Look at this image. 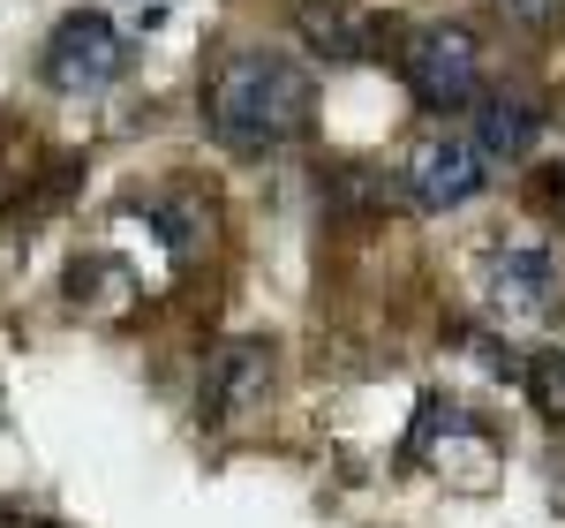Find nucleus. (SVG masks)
Masks as SVG:
<instances>
[{
  "instance_id": "6e6552de",
  "label": "nucleus",
  "mask_w": 565,
  "mask_h": 528,
  "mask_svg": "<svg viewBox=\"0 0 565 528\" xmlns=\"http://www.w3.org/2000/svg\"><path fill=\"white\" fill-rule=\"evenodd\" d=\"M302 39L324 53V61H362L377 45V23L354 15L348 0H302Z\"/></svg>"
},
{
  "instance_id": "423d86ee",
  "label": "nucleus",
  "mask_w": 565,
  "mask_h": 528,
  "mask_svg": "<svg viewBox=\"0 0 565 528\" xmlns=\"http://www.w3.org/2000/svg\"><path fill=\"white\" fill-rule=\"evenodd\" d=\"M264 393H271V348L264 340H218L204 355V378H196L204 423H242L249 408H264Z\"/></svg>"
},
{
  "instance_id": "1a4fd4ad",
  "label": "nucleus",
  "mask_w": 565,
  "mask_h": 528,
  "mask_svg": "<svg viewBox=\"0 0 565 528\" xmlns=\"http://www.w3.org/2000/svg\"><path fill=\"white\" fill-rule=\"evenodd\" d=\"M521 386H527V400H535V415L565 431V355H527Z\"/></svg>"
},
{
  "instance_id": "f257e3e1",
  "label": "nucleus",
  "mask_w": 565,
  "mask_h": 528,
  "mask_svg": "<svg viewBox=\"0 0 565 528\" xmlns=\"http://www.w3.org/2000/svg\"><path fill=\"white\" fill-rule=\"evenodd\" d=\"M309 114H317V76L302 61L271 53V45L226 53L212 68V84H204V129L234 159H271V151L302 144Z\"/></svg>"
},
{
  "instance_id": "9b49d317",
  "label": "nucleus",
  "mask_w": 565,
  "mask_h": 528,
  "mask_svg": "<svg viewBox=\"0 0 565 528\" xmlns=\"http://www.w3.org/2000/svg\"><path fill=\"white\" fill-rule=\"evenodd\" d=\"M543 181V189H535V197H543V204H551V212H565V167H551V175H535Z\"/></svg>"
},
{
  "instance_id": "39448f33",
  "label": "nucleus",
  "mask_w": 565,
  "mask_h": 528,
  "mask_svg": "<svg viewBox=\"0 0 565 528\" xmlns=\"http://www.w3.org/2000/svg\"><path fill=\"white\" fill-rule=\"evenodd\" d=\"M407 204L415 212H460L476 204L482 181H490V159H482L476 136H452V129H430L415 151H407Z\"/></svg>"
},
{
  "instance_id": "0eeeda50",
  "label": "nucleus",
  "mask_w": 565,
  "mask_h": 528,
  "mask_svg": "<svg viewBox=\"0 0 565 528\" xmlns=\"http://www.w3.org/2000/svg\"><path fill=\"white\" fill-rule=\"evenodd\" d=\"M476 144L490 167H513L543 144V106L527 91H482L476 98Z\"/></svg>"
},
{
  "instance_id": "20e7f679",
  "label": "nucleus",
  "mask_w": 565,
  "mask_h": 528,
  "mask_svg": "<svg viewBox=\"0 0 565 528\" xmlns=\"http://www.w3.org/2000/svg\"><path fill=\"white\" fill-rule=\"evenodd\" d=\"M482 295H490V309H498L505 325H543V317L558 309V295H565L558 250H551V242H535V234L498 242V250L482 257Z\"/></svg>"
},
{
  "instance_id": "f03ea898",
  "label": "nucleus",
  "mask_w": 565,
  "mask_h": 528,
  "mask_svg": "<svg viewBox=\"0 0 565 528\" xmlns=\"http://www.w3.org/2000/svg\"><path fill=\"white\" fill-rule=\"evenodd\" d=\"M399 84L423 114H460L482 98V45L468 23H415L399 39Z\"/></svg>"
},
{
  "instance_id": "7ed1b4c3",
  "label": "nucleus",
  "mask_w": 565,
  "mask_h": 528,
  "mask_svg": "<svg viewBox=\"0 0 565 528\" xmlns=\"http://www.w3.org/2000/svg\"><path fill=\"white\" fill-rule=\"evenodd\" d=\"M121 68H129V39H121L114 15H98V8L61 15L53 39H45V53H39V76L61 91V98H90V91L121 84Z\"/></svg>"
},
{
  "instance_id": "9d476101",
  "label": "nucleus",
  "mask_w": 565,
  "mask_h": 528,
  "mask_svg": "<svg viewBox=\"0 0 565 528\" xmlns=\"http://www.w3.org/2000/svg\"><path fill=\"white\" fill-rule=\"evenodd\" d=\"M513 31H527V39H543V31H558L565 23V0H490Z\"/></svg>"
}]
</instances>
